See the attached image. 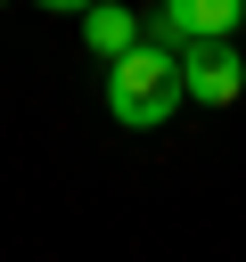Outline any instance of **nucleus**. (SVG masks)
<instances>
[{
	"label": "nucleus",
	"instance_id": "obj_1",
	"mask_svg": "<svg viewBox=\"0 0 246 262\" xmlns=\"http://www.w3.org/2000/svg\"><path fill=\"white\" fill-rule=\"evenodd\" d=\"M180 98H189V90H180V57L156 49V41H139L131 57L107 66V115H115L123 131H164Z\"/></svg>",
	"mask_w": 246,
	"mask_h": 262
},
{
	"label": "nucleus",
	"instance_id": "obj_2",
	"mask_svg": "<svg viewBox=\"0 0 246 262\" xmlns=\"http://www.w3.org/2000/svg\"><path fill=\"white\" fill-rule=\"evenodd\" d=\"M180 90H189L197 106H230V98L246 90L238 41H189V49H180Z\"/></svg>",
	"mask_w": 246,
	"mask_h": 262
},
{
	"label": "nucleus",
	"instance_id": "obj_3",
	"mask_svg": "<svg viewBox=\"0 0 246 262\" xmlns=\"http://www.w3.org/2000/svg\"><path fill=\"white\" fill-rule=\"evenodd\" d=\"M82 41H90V57H98V66H115V57H131V49L148 41V25H139L131 8L98 0V8H82Z\"/></svg>",
	"mask_w": 246,
	"mask_h": 262
}]
</instances>
